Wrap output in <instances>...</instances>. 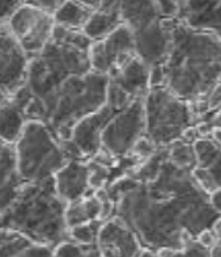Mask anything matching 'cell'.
<instances>
[{"mask_svg":"<svg viewBox=\"0 0 221 257\" xmlns=\"http://www.w3.org/2000/svg\"><path fill=\"white\" fill-rule=\"evenodd\" d=\"M77 2L80 4H83L84 7L89 8L91 11H94L98 6H100L101 0H77Z\"/></svg>","mask_w":221,"mask_h":257,"instance_id":"cell-34","label":"cell"},{"mask_svg":"<svg viewBox=\"0 0 221 257\" xmlns=\"http://www.w3.org/2000/svg\"><path fill=\"white\" fill-rule=\"evenodd\" d=\"M166 150H168L169 159L174 163L175 166L187 169L191 172L194 171L196 167V156H195L192 142H188L186 139H179L177 142L168 146Z\"/></svg>","mask_w":221,"mask_h":257,"instance_id":"cell-25","label":"cell"},{"mask_svg":"<svg viewBox=\"0 0 221 257\" xmlns=\"http://www.w3.org/2000/svg\"><path fill=\"white\" fill-rule=\"evenodd\" d=\"M85 245L76 243V241L64 240L54 247V256L55 257H84Z\"/></svg>","mask_w":221,"mask_h":257,"instance_id":"cell-29","label":"cell"},{"mask_svg":"<svg viewBox=\"0 0 221 257\" xmlns=\"http://www.w3.org/2000/svg\"><path fill=\"white\" fill-rule=\"evenodd\" d=\"M91 171L87 160L71 159L54 176L58 194L67 203L94 193L89 184Z\"/></svg>","mask_w":221,"mask_h":257,"instance_id":"cell-15","label":"cell"},{"mask_svg":"<svg viewBox=\"0 0 221 257\" xmlns=\"http://www.w3.org/2000/svg\"><path fill=\"white\" fill-rule=\"evenodd\" d=\"M209 202H211L214 211L221 215V188L213 190V192L209 194Z\"/></svg>","mask_w":221,"mask_h":257,"instance_id":"cell-33","label":"cell"},{"mask_svg":"<svg viewBox=\"0 0 221 257\" xmlns=\"http://www.w3.org/2000/svg\"><path fill=\"white\" fill-rule=\"evenodd\" d=\"M24 3V0H0V25H7L11 17Z\"/></svg>","mask_w":221,"mask_h":257,"instance_id":"cell-30","label":"cell"},{"mask_svg":"<svg viewBox=\"0 0 221 257\" xmlns=\"http://www.w3.org/2000/svg\"><path fill=\"white\" fill-rule=\"evenodd\" d=\"M170 257H211V248L205 247L198 239H191L181 249L173 250Z\"/></svg>","mask_w":221,"mask_h":257,"instance_id":"cell-28","label":"cell"},{"mask_svg":"<svg viewBox=\"0 0 221 257\" xmlns=\"http://www.w3.org/2000/svg\"><path fill=\"white\" fill-rule=\"evenodd\" d=\"M92 11L84 7L77 0H66L61 7L55 11L54 21L55 24L70 29H83L91 16Z\"/></svg>","mask_w":221,"mask_h":257,"instance_id":"cell-24","label":"cell"},{"mask_svg":"<svg viewBox=\"0 0 221 257\" xmlns=\"http://www.w3.org/2000/svg\"><path fill=\"white\" fill-rule=\"evenodd\" d=\"M92 42L80 29L55 24L49 44L31 58L24 87L11 97L27 121L42 122L45 105L62 83L74 75L92 71L89 61Z\"/></svg>","mask_w":221,"mask_h":257,"instance_id":"cell-2","label":"cell"},{"mask_svg":"<svg viewBox=\"0 0 221 257\" xmlns=\"http://www.w3.org/2000/svg\"><path fill=\"white\" fill-rule=\"evenodd\" d=\"M109 79L132 98H144L151 89V68L139 57H135L121 71Z\"/></svg>","mask_w":221,"mask_h":257,"instance_id":"cell-19","label":"cell"},{"mask_svg":"<svg viewBox=\"0 0 221 257\" xmlns=\"http://www.w3.org/2000/svg\"><path fill=\"white\" fill-rule=\"evenodd\" d=\"M139 257H158L157 253L156 252H153V250L151 249H143L141 250V253L139 254Z\"/></svg>","mask_w":221,"mask_h":257,"instance_id":"cell-36","label":"cell"},{"mask_svg":"<svg viewBox=\"0 0 221 257\" xmlns=\"http://www.w3.org/2000/svg\"><path fill=\"white\" fill-rule=\"evenodd\" d=\"M31 57L10 32L7 25H0V89L8 96L23 88L28 78Z\"/></svg>","mask_w":221,"mask_h":257,"instance_id":"cell-12","label":"cell"},{"mask_svg":"<svg viewBox=\"0 0 221 257\" xmlns=\"http://www.w3.org/2000/svg\"><path fill=\"white\" fill-rule=\"evenodd\" d=\"M109 76L89 71L64 80L45 105L42 122L61 142L70 141L77 122L104 106Z\"/></svg>","mask_w":221,"mask_h":257,"instance_id":"cell-5","label":"cell"},{"mask_svg":"<svg viewBox=\"0 0 221 257\" xmlns=\"http://www.w3.org/2000/svg\"><path fill=\"white\" fill-rule=\"evenodd\" d=\"M121 24V0H101L81 31L89 40L100 41Z\"/></svg>","mask_w":221,"mask_h":257,"instance_id":"cell-18","label":"cell"},{"mask_svg":"<svg viewBox=\"0 0 221 257\" xmlns=\"http://www.w3.org/2000/svg\"><path fill=\"white\" fill-rule=\"evenodd\" d=\"M96 248L101 257H139L144 249L134 231L117 215L102 222Z\"/></svg>","mask_w":221,"mask_h":257,"instance_id":"cell-13","label":"cell"},{"mask_svg":"<svg viewBox=\"0 0 221 257\" xmlns=\"http://www.w3.org/2000/svg\"><path fill=\"white\" fill-rule=\"evenodd\" d=\"M27 118L12 100L0 105V141L15 145L23 134Z\"/></svg>","mask_w":221,"mask_h":257,"instance_id":"cell-22","label":"cell"},{"mask_svg":"<svg viewBox=\"0 0 221 257\" xmlns=\"http://www.w3.org/2000/svg\"><path fill=\"white\" fill-rule=\"evenodd\" d=\"M144 136V98H136L107 122L101 136V151L111 158H124Z\"/></svg>","mask_w":221,"mask_h":257,"instance_id":"cell-8","label":"cell"},{"mask_svg":"<svg viewBox=\"0 0 221 257\" xmlns=\"http://www.w3.org/2000/svg\"><path fill=\"white\" fill-rule=\"evenodd\" d=\"M24 184L17 168L15 146L0 141V217L16 201Z\"/></svg>","mask_w":221,"mask_h":257,"instance_id":"cell-16","label":"cell"},{"mask_svg":"<svg viewBox=\"0 0 221 257\" xmlns=\"http://www.w3.org/2000/svg\"><path fill=\"white\" fill-rule=\"evenodd\" d=\"M101 201L98 200L94 193L89 196L67 203L66 207V222L68 228L77 226V224L88 223L93 220L100 219Z\"/></svg>","mask_w":221,"mask_h":257,"instance_id":"cell-23","label":"cell"},{"mask_svg":"<svg viewBox=\"0 0 221 257\" xmlns=\"http://www.w3.org/2000/svg\"><path fill=\"white\" fill-rule=\"evenodd\" d=\"M84 257H101L100 253H98L97 248H96V244H93V245H88V247L85 248Z\"/></svg>","mask_w":221,"mask_h":257,"instance_id":"cell-35","label":"cell"},{"mask_svg":"<svg viewBox=\"0 0 221 257\" xmlns=\"http://www.w3.org/2000/svg\"><path fill=\"white\" fill-rule=\"evenodd\" d=\"M121 16L122 23L127 25L132 33L164 19L156 0H121Z\"/></svg>","mask_w":221,"mask_h":257,"instance_id":"cell-20","label":"cell"},{"mask_svg":"<svg viewBox=\"0 0 221 257\" xmlns=\"http://www.w3.org/2000/svg\"><path fill=\"white\" fill-rule=\"evenodd\" d=\"M102 224V220L97 219L93 222H88V223L77 224V226L71 227L70 228V239L81 244V245H93L97 241L98 231Z\"/></svg>","mask_w":221,"mask_h":257,"instance_id":"cell-26","label":"cell"},{"mask_svg":"<svg viewBox=\"0 0 221 257\" xmlns=\"http://www.w3.org/2000/svg\"><path fill=\"white\" fill-rule=\"evenodd\" d=\"M196 167L192 176L203 190L211 194L221 188V145L211 137H199L192 142Z\"/></svg>","mask_w":221,"mask_h":257,"instance_id":"cell-14","label":"cell"},{"mask_svg":"<svg viewBox=\"0 0 221 257\" xmlns=\"http://www.w3.org/2000/svg\"><path fill=\"white\" fill-rule=\"evenodd\" d=\"M0 257H55L54 248L34 243L20 233L0 228Z\"/></svg>","mask_w":221,"mask_h":257,"instance_id":"cell-21","label":"cell"},{"mask_svg":"<svg viewBox=\"0 0 221 257\" xmlns=\"http://www.w3.org/2000/svg\"><path fill=\"white\" fill-rule=\"evenodd\" d=\"M178 20L221 38V0H186Z\"/></svg>","mask_w":221,"mask_h":257,"instance_id":"cell-17","label":"cell"},{"mask_svg":"<svg viewBox=\"0 0 221 257\" xmlns=\"http://www.w3.org/2000/svg\"><path fill=\"white\" fill-rule=\"evenodd\" d=\"M24 2L27 4H31V6H34V7L45 11L47 14L54 15L55 11L61 7L66 0H24Z\"/></svg>","mask_w":221,"mask_h":257,"instance_id":"cell-31","label":"cell"},{"mask_svg":"<svg viewBox=\"0 0 221 257\" xmlns=\"http://www.w3.org/2000/svg\"><path fill=\"white\" fill-rule=\"evenodd\" d=\"M14 146L17 168L25 184L53 179L68 162L61 141L41 121H28Z\"/></svg>","mask_w":221,"mask_h":257,"instance_id":"cell-6","label":"cell"},{"mask_svg":"<svg viewBox=\"0 0 221 257\" xmlns=\"http://www.w3.org/2000/svg\"><path fill=\"white\" fill-rule=\"evenodd\" d=\"M218 110H221V79L217 81V84L214 85V88L212 89L209 96L205 98V101L199 105V109L195 110L196 123L208 121Z\"/></svg>","mask_w":221,"mask_h":257,"instance_id":"cell-27","label":"cell"},{"mask_svg":"<svg viewBox=\"0 0 221 257\" xmlns=\"http://www.w3.org/2000/svg\"><path fill=\"white\" fill-rule=\"evenodd\" d=\"M145 137L157 149L177 142L196 125L194 106L165 85L151 87L144 97Z\"/></svg>","mask_w":221,"mask_h":257,"instance_id":"cell-7","label":"cell"},{"mask_svg":"<svg viewBox=\"0 0 221 257\" xmlns=\"http://www.w3.org/2000/svg\"><path fill=\"white\" fill-rule=\"evenodd\" d=\"M137 55L134 34L123 23L105 38L93 41L89 49L92 71L109 78L121 71Z\"/></svg>","mask_w":221,"mask_h":257,"instance_id":"cell-9","label":"cell"},{"mask_svg":"<svg viewBox=\"0 0 221 257\" xmlns=\"http://www.w3.org/2000/svg\"><path fill=\"white\" fill-rule=\"evenodd\" d=\"M119 112L113 105L105 102L92 114L77 122L72 128L70 141L61 142L68 160H89L101 153V136L111 117Z\"/></svg>","mask_w":221,"mask_h":257,"instance_id":"cell-11","label":"cell"},{"mask_svg":"<svg viewBox=\"0 0 221 257\" xmlns=\"http://www.w3.org/2000/svg\"><path fill=\"white\" fill-rule=\"evenodd\" d=\"M66 207L67 202L58 194L54 177L24 184L16 201L0 217V228L54 248L70 239Z\"/></svg>","mask_w":221,"mask_h":257,"instance_id":"cell-4","label":"cell"},{"mask_svg":"<svg viewBox=\"0 0 221 257\" xmlns=\"http://www.w3.org/2000/svg\"><path fill=\"white\" fill-rule=\"evenodd\" d=\"M161 75L162 85L175 96L201 105L221 79V38L175 20Z\"/></svg>","mask_w":221,"mask_h":257,"instance_id":"cell-3","label":"cell"},{"mask_svg":"<svg viewBox=\"0 0 221 257\" xmlns=\"http://www.w3.org/2000/svg\"><path fill=\"white\" fill-rule=\"evenodd\" d=\"M114 215L134 231L143 248L181 249L221 218L192 172L170 162L168 150L153 155L105 188Z\"/></svg>","mask_w":221,"mask_h":257,"instance_id":"cell-1","label":"cell"},{"mask_svg":"<svg viewBox=\"0 0 221 257\" xmlns=\"http://www.w3.org/2000/svg\"><path fill=\"white\" fill-rule=\"evenodd\" d=\"M7 27L32 58L49 44L53 37L55 21L53 15L24 3L11 17Z\"/></svg>","mask_w":221,"mask_h":257,"instance_id":"cell-10","label":"cell"},{"mask_svg":"<svg viewBox=\"0 0 221 257\" xmlns=\"http://www.w3.org/2000/svg\"><path fill=\"white\" fill-rule=\"evenodd\" d=\"M213 231L216 235V241L211 248V257H221V218L214 223Z\"/></svg>","mask_w":221,"mask_h":257,"instance_id":"cell-32","label":"cell"}]
</instances>
